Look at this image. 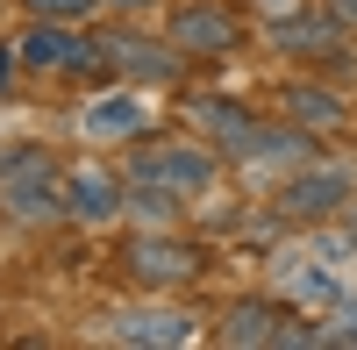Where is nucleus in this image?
Returning a JSON list of instances; mask_svg holds the SVG:
<instances>
[{
	"label": "nucleus",
	"mask_w": 357,
	"mask_h": 350,
	"mask_svg": "<svg viewBox=\"0 0 357 350\" xmlns=\"http://www.w3.org/2000/svg\"><path fill=\"white\" fill-rule=\"evenodd\" d=\"M0 215L22 222V229L65 222V172L36 143H0Z\"/></svg>",
	"instance_id": "obj_1"
},
{
	"label": "nucleus",
	"mask_w": 357,
	"mask_h": 350,
	"mask_svg": "<svg viewBox=\"0 0 357 350\" xmlns=\"http://www.w3.org/2000/svg\"><path fill=\"white\" fill-rule=\"evenodd\" d=\"M200 265L207 257L186 236H172V229H136V236L122 243V272L143 286V294H178V286L200 279Z\"/></svg>",
	"instance_id": "obj_2"
},
{
	"label": "nucleus",
	"mask_w": 357,
	"mask_h": 350,
	"mask_svg": "<svg viewBox=\"0 0 357 350\" xmlns=\"http://www.w3.org/2000/svg\"><path fill=\"white\" fill-rule=\"evenodd\" d=\"M350 200H357V172L336 165V158H307V165H293V179L279 186V215L286 222H336Z\"/></svg>",
	"instance_id": "obj_3"
},
{
	"label": "nucleus",
	"mask_w": 357,
	"mask_h": 350,
	"mask_svg": "<svg viewBox=\"0 0 357 350\" xmlns=\"http://www.w3.org/2000/svg\"><path fill=\"white\" fill-rule=\"evenodd\" d=\"M129 179H158V186L193 200V193H207L222 179V151L215 143H151V151L129 158Z\"/></svg>",
	"instance_id": "obj_4"
},
{
	"label": "nucleus",
	"mask_w": 357,
	"mask_h": 350,
	"mask_svg": "<svg viewBox=\"0 0 357 350\" xmlns=\"http://www.w3.org/2000/svg\"><path fill=\"white\" fill-rule=\"evenodd\" d=\"M165 36L186 50V57H229L243 43V15L229 8V0H178L165 15Z\"/></svg>",
	"instance_id": "obj_5"
},
{
	"label": "nucleus",
	"mask_w": 357,
	"mask_h": 350,
	"mask_svg": "<svg viewBox=\"0 0 357 350\" xmlns=\"http://www.w3.org/2000/svg\"><path fill=\"white\" fill-rule=\"evenodd\" d=\"M264 36H272L279 57H301V65H343V57H350V29L329 8H301V15L272 22Z\"/></svg>",
	"instance_id": "obj_6"
},
{
	"label": "nucleus",
	"mask_w": 357,
	"mask_h": 350,
	"mask_svg": "<svg viewBox=\"0 0 357 350\" xmlns=\"http://www.w3.org/2000/svg\"><path fill=\"white\" fill-rule=\"evenodd\" d=\"M293 329H301V314H293L286 300H236L229 314H222V329H215V343H229V350H293Z\"/></svg>",
	"instance_id": "obj_7"
},
{
	"label": "nucleus",
	"mask_w": 357,
	"mask_h": 350,
	"mask_svg": "<svg viewBox=\"0 0 357 350\" xmlns=\"http://www.w3.org/2000/svg\"><path fill=\"white\" fill-rule=\"evenodd\" d=\"M122 200H129V179H114L107 165H79L65 172V222H114L122 215Z\"/></svg>",
	"instance_id": "obj_8"
},
{
	"label": "nucleus",
	"mask_w": 357,
	"mask_h": 350,
	"mask_svg": "<svg viewBox=\"0 0 357 350\" xmlns=\"http://www.w3.org/2000/svg\"><path fill=\"white\" fill-rule=\"evenodd\" d=\"M107 43V72H129V79H151V86H172L178 72H186V50H178L172 36L165 43H151V36H100Z\"/></svg>",
	"instance_id": "obj_9"
},
{
	"label": "nucleus",
	"mask_w": 357,
	"mask_h": 350,
	"mask_svg": "<svg viewBox=\"0 0 357 350\" xmlns=\"http://www.w3.org/2000/svg\"><path fill=\"white\" fill-rule=\"evenodd\" d=\"M79 129L93 143H136L151 129V107H143V93H93L79 107Z\"/></svg>",
	"instance_id": "obj_10"
},
{
	"label": "nucleus",
	"mask_w": 357,
	"mask_h": 350,
	"mask_svg": "<svg viewBox=\"0 0 357 350\" xmlns=\"http://www.w3.org/2000/svg\"><path fill=\"white\" fill-rule=\"evenodd\" d=\"M114 343H193V314H178V307H129V314H114L107 322Z\"/></svg>",
	"instance_id": "obj_11"
},
{
	"label": "nucleus",
	"mask_w": 357,
	"mask_h": 350,
	"mask_svg": "<svg viewBox=\"0 0 357 350\" xmlns=\"http://www.w3.org/2000/svg\"><path fill=\"white\" fill-rule=\"evenodd\" d=\"M286 122H301V129H314V136H321V129L336 136V129L350 122V107L336 100L329 79H293V86H286Z\"/></svg>",
	"instance_id": "obj_12"
},
{
	"label": "nucleus",
	"mask_w": 357,
	"mask_h": 350,
	"mask_svg": "<svg viewBox=\"0 0 357 350\" xmlns=\"http://www.w3.org/2000/svg\"><path fill=\"white\" fill-rule=\"evenodd\" d=\"M178 200H186V193H172V186H158V179H129L122 215H136L143 229H172V222H178Z\"/></svg>",
	"instance_id": "obj_13"
},
{
	"label": "nucleus",
	"mask_w": 357,
	"mask_h": 350,
	"mask_svg": "<svg viewBox=\"0 0 357 350\" xmlns=\"http://www.w3.org/2000/svg\"><path fill=\"white\" fill-rule=\"evenodd\" d=\"M29 15H43V22H93L100 0H22Z\"/></svg>",
	"instance_id": "obj_14"
},
{
	"label": "nucleus",
	"mask_w": 357,
	"mask_h": 350,
	"mask_svg": "<svg viewBox=\"0 0 357 350\" xmlns=\"http://www.w3.org/2000/svg\"><path fill=\"white\" fill-rule=\"evenodd\" d=\"M307 8V0H250V15L264 22V29H272V22H286V15H301Z\"/></svg>",
	"instance_id": "obj_15"
},
{
	"label": "nucleus",
	"mask_w": 357,
	"mask_h": 350,
	"mask_svg": "<svg viewBox=\"0 0 357 350\" xmlns=\"http://www.w3.org/2000/svg\"><path fill=\"white\" fill-rule=\"evenodd\" d=\"M321 8H329V15H336V22L350 29V36H357V0H321Z\"/></svg>",
	"instance_id": "obj_16"
},
{
	"label": "nucleus",
	"mask_w": 357,
	"mask_h": 350,
	"mask_svg": "<svg viewBox=\"0 0 357 350\" xmlns=\"http://www.w3.org/2000/svg\"><path fill=\"white\" fill-rule=\"evenodd\" d=\"M15 65H22V57H15V43H0V93H8V79H15Z\"/></svg>",
	"instance_id": "obj_17"
},
{
	"label": "nucleus",
	"mask_w": 357,
	"mask_h": 350,
	"mask_svg": "<svg viewBox=\"0 0 357 350\" xmlns=\"http://www.w3.org/2000/svg\"><path fill=\"white\" fill-rule=\"evenodd\" d=\"M336 222H343V236H350V243H357V200H350V208H343V215H336Z\"/></svg>",
	"instance_id": "obj_18"
},
{
	"label": "nucleus",
	"mask_w": 357,
	"mask_h": 350,
	"mask_svg": "<svg viewBox=\"0 0 357 350\" xmlns=\"http://www.w3.org/2000/svg\"><path fill=\"white\" fill-rule=\"evenodd\" d=\"M114 8H151V0H114Z\"/></svg>",
	"instance_id": "obj_19"
}]
</instances>
